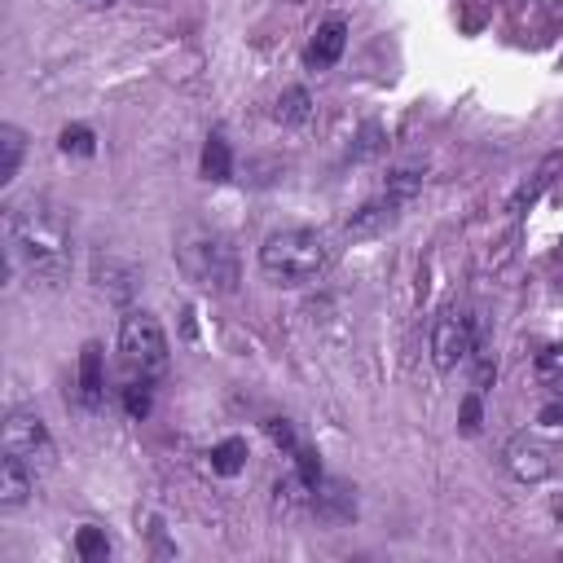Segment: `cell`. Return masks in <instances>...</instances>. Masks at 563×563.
Masks as SVG:
<instances>
[{
	"mask_svg": "<svg viewBox=\"0 0 563 563\" xmlns=\"http://www.w3.org/2000/svg\"><path fill=\"white\" fill-rule=\"evenodd\" d=\"M4 246L9 264H18L40 286H62L70 277V224L48 198L31 194L4 207Z\"/></svg>",
	"mask_w": 563,
	"mask_h": 563,
	"instance_id": "1",
	"label": "cell"
},
{
	"mask_svg": "<svg viewBox=\"0 0 563 563\" xmlns=\"http://www.w3.org/2000/svg\"><path fill=\"white\" fill-rule=\"evenodd\" d=\"M334 268V246L317 229H273L260 242V273L273 286H312Z\"/></svg>",
	"mask_w": 563,
	"mask_h": 563,
	"instance_id": "2",
	"label": "cell"
},
{
	"mask_svg": "<svg viewBox=\"0 0 563 563\" xmlns=\"http://www.w3.org/2000/svg\"><path fill=\"white\" fill-rule=\"evenodd\" d=\"M176 251H180L185 273L198 286H207L216 295H233L238 290L242 268H238V251H233V242L224 233H216V229H189Z\"/></svg>",
	"mask_w": 563,
	"mask_h": 563,
	"instance_id": "3",
	"label": "cell"
},
{
	"mask_svg": "<svg viewBox=\"0 0 563 563\" xmlns=\"http://www.w3.org/2000/svg\"><path fill=\"white\" fill-rule=\"evenodd\" d=\"M119 356H123V365H128L132 378H158V374H167L172 347H167L163 321L154 312H145V308L123 312V321H119Z\"/></svg>",
	"mask_w": 563,
	"mask_h": 563,
	"instance_id": "4",
	"label": "cell"
},
{
	"mask_svg": "<svg viewBox=\"0 0 563 563\" xmlns=\"http://www.w3.org/2000/svg\"><path fill=\"white\" fill-rule=\"evenodd\" d=\"M4 453H18L31 471H48L53 466L57 444H53V435H48V427H44V418L35 409L13 405L4 413Z\"/></svg>",
	"mask_w": 563,
	"mask_h": 563,
	"instance_id": "5",
	"label": "cell"
},
{
	"mask_svg": "<svg viewBox=\"0 0 563 563\" xmlns=\"http://www.w3.org/2000/svg\"><path fill=\"white\" fill-rule=\"evenodd\" d=\"M471 352H475V325H471V317L457 312V308H444L435 317V325H431V365L440 374H453Z\"/></svg>",
	"mask_w": 563,
	"mask_h": 563,
	"instance_id": "6",
	"label": "cell"
},
{
	"mask_svg": "<svg viewBox=\"0 0 563 563\" xmlns=\"http://www.w3.org/2000/svg\"><path fill=\"white\" fill-rule=\"evenodd\" d=\"M501 466H506V475L510 479H519V484H541V479H550V471H554V449L541 440V435H510L506 440V449H501Z\"/></svg>",
	"mask_w": 563,
	"mask_h": 563,
	"instance_id": "7",
	"label": "cell"
},
{
	"mask_svg": "<svg viewBox=\"0 0 563 563\" xmlns=\"http://www.w3.org/2000/svg\"><path fill=\"white\" fill-rule=\"evenodd\" d=\"M400 211H405V202H396L391 194H378V198H369V202H361L347 220H343V233L352 238V242H369V238H383L396 220H400Z\"/></svg>",
	"mask_w": 563,
	"mask_h": 563,
	"instance_id": "8",
	"label": "cell"
},
{
	"mask_svg": "<svg viewBox=\"0 0 563 563\" xmlns=\"http://www.w3.org/2000/svg\"><path fill=\"white\" fill-rule=\"evenodd\" d=\"M343 48H347V22H343V18H325V22L312 31V40H308L303 62H308L312 70H325V66H334V62L343 57Z\"/></svg>",
	"mask_w": 563,
	"mask_h": 563,
	"instance_id": "9",
	"label": "cell"
},
{
	"mask_svg": "<svg viewBox=\"0 0 563 563\" xmlns=\"http://www.w3.org/2000/svg\"><path fill=\"white\" fill-rule=\"evenodd\" d=\"M31 493H35V471L18 453H4L0 457V510H18Z\"/></svg>",
	"mask_w": 563,
	"mask_h": 563,
	"instance_id": "10",
	"label": "cell"
},
{
	"mask_svg": "<svg viewBox=\"0 0 563 563\" xmlns=\"http://www.w3.org/2000/svg\"><path fill=\"white\" fill-rule=\"evenodd\" d=\"M312 114H317V106H312V92H308V88H286V92L277 97V106H273V119H277L282 128H303Z\"/></svg>",
	"mask_w": 563,
	"mask_h": 563,
	"instance_id": "11",
	"label": "cell"
},
{
	"mask_svg": "<svg viewBox=\"0 0 563 563\" xmlns=\"http://www.w3.org/2000/svg\"><path fill=\"white\" fill-rule=\"evenodd\" d=\"M101 347L97 343H84V352H79V396H84V405L88 409H97L101 405Z\"/></svg>",
	"mask_w": 563,
	"mask_h": 563,
	"instance_id": "12",
	"label": "cell"
},
{
	"mask_svg": "<svg viewBox=\"0 0 563 563\" xmlns=\"http://www.w3.org/2000/svg\"><path fill=\"white\" fill-rule=\"evenodd\" d=\"M422 180H427V172L418 167V163H400V167H391L387 172V180H383V194H391L396 202H413L418 194H422Z\"/></svg>",
	"mask_w": 563,
	"mask_h": 563,
	"instance_id": "13",
	"label": "cell"
},
{
	"mask_svg": "<svg viewBox=\"0 0 563 563\" xmlns=\"http://www.w3.org/2000/svg\"><path fill=\"white\" fill-rule=\"evenodd\" d=\"M22 154H26V136L18 123H0V185H9L22 167Z\"/></svg>",
	"mask_w": 563,
	"mask_h": 563,
	"instance_id": "14",
	"label": "cell"
},
{
	"mask_svg": "<svg viewBox=\"0 0 563 563\" xmlns=\"http://www.w3.org/2000/svg\"><path fill=\"white\" fill-rule=\"evenodd\" d=\"M92 277H97V290H106L110 299H128V295H132V268H123V264H114V260H101V255H97Z\"/></svg>",
	"mask_w": 563,
	"mask_h": 563,
	"instance_id": "15",
	"label": "cell"
},
{
	"mask_svg": "<svg viewBox=\"0 0 563 563\" xmlns=\"http://www.w3.org/2000/svg\"><path fill=\"white\" fill-rule=\"evenodd\" d=\"M202 176L207 180H229L233 176V154H229V141L220 132H211L207 145H202Z\"/></svg>",
	"mask_w": 563,
	"mask_h": 563,
	"instance_id": "16",
	"label": "cell"
},
{
	"mask_svg": "<svg viewBox=\"0 0 563 563\" xmlns=\"http://www.w3.org/2000/svg\"><path fill=\"white\" fill-rule=\"evenodd\" d=\"M246 466V440H220L216 449H211V471L216 475H238Z\"/></svg>",
	"mask_w": 563,
	"mask_h": 563,
	"instance_id": "17",
	"label": "cell"
},
{
	"mask_svg": "<svg viewBox=\"0 0 563 563\" xmlns=\"http://www.w3.org/2000/svg\"><path fill=\"white\" fill-rule=\"evenodd\" d=\"M387 150V132L378 128V123H365L361 132H356V145L347 150L352 154V163H365V158H378Z\"/></svg>",
	"mask_w": 563,
	"mask_h": 563,
	"instance_id": "18",
	"label": "cell"
},
{
	"mask_svg": "<svg viewBox=\"0 0 563 563\" xmlns=\"http://www.w3.org/2000/svg\"><path fill=\"white\" fill-rule=\"evenodd\" d=\"M62 150H66V154H79V158H88V154L97 150V136H92V128H84V123H70V128H62Z\"/></svg>",
	"mask_w": 563,
	"mask_h": 563,
	"instance_id": "19",
	"label": "cell"
},
{
	"mask_svg": "<svg viewBox=\"0 0 563 563\" xmlns=\"http://www.w3.org/2000/svg\"><path fill=\"white\" fill-rule=\"evenodd\" d=\"M123 409H128L132 418H145V413H150V378H132V383L123 387Z\"/></svg>",
	"mask_w": 563,
	"mask_h": 563,
	"instance_id": "20",
	"label": "cell"
},
{
	"mask_svg": "<svg viewBox=\"0 0 563 563\" xmlns=\"http://www.w3.org/2000/svg\"><path fill=\"white\" fill-rule=\"evenodd\" d=\"M75 550H79V559H110V541H106V532H97V528H79Z\"/></svg>",
	"mask_w": 563,
	"mask_h": 563,
	"instance_id": "21",
	"label": "cell"
},
{
	"mask_svg": "<svg viewBox=\"0 0 563 563\" xmlns=\"http://www.w3.org/2000/svg\"><path fill=\"white\" fill-rule=\"evenodd\" d=\"M264 427H268V435H273V440H277L282 449H290V453L299 449V444H295V431H290V427H286L282 418H273V422H264Z\"/></svg>",
	"mask_w": 563,
	"mask_h": 563,
	"instance_id": "22",
	"label": "cell"
},
{
	"mask_svg": "<svg viewBox=\"0 0 563 563\" xmlns=\"http://www.w3.org/2000/svg\"><path fill=\"white\" fill-rule=\"evenodd\" d=\"M462 427L466 431H479V396H466L462 400Z\"/></svg>",
	"mask_w": 563,
	"mask_h": 563,
	"instance_id": "23",
	"label": "cell"
},
{
	"mask_svg": "<svg viewBox=\"0 0 563 563\" xmlns=\"http://www.w3.org/2000/svg\"><path fill=\"white\" fill-rule=\"evenodd\" d=\"M79 4H84V9H110L114 0H79Z\"/></svg>",
	"mask_w": 563,
	"mask_h": 563,
	"instance_id": "24",
	"label": "cell"
}]
</instances>
